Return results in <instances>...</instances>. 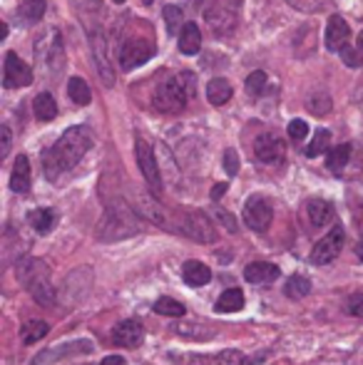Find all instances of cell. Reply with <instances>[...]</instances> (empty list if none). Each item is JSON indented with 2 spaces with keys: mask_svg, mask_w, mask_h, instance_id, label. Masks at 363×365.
<instances>
[{
  "mask_svg": "<svg viewBox=\"0 0 363 365\" xmlns=\"http://www.w3.org/2000/svg\"><path fill=\"white\" fill-rule=\"evenodd\" d=\"M92 147V135L88 127H70V130L63 132L58 142L45 152V159H43V167H45V177L50 182L60 177V174L70 172L85 154L90 152Z\"/></svg>",
  "mask_w": 363,
  "mask_h": 365,
  "instance_id": "obj_1",
  "label": "cell"
},
{
  "mask_svg": "<svg viewBox=\"0 0 363 365\" xmlns=\"http://www.w3.org/2000/svg\"><path fill=\"white\" fill-rule=\"evenodd\" d=\"M15 274H18V281L23 284V289L33 296L35 303L45 308H53L58 303V289L53 286V279H50V269L45 261L35 259V256H23L15 266Z\"/></svg>",
  "mask_w": 363,
  "mask_h": 365,
  "instance_id": "obj_2",
  "label": "cell"
},
{
  "mask_svg": "<svg viewBox=\"0 0 363 365\" xmlns=\"http://www.w3.org/2000/svg\"><path fill=\"white\" fill-rule=\"evenodd\" d=\"M120 65L122 70H135L140 65H145L147 60L155 55V38H152V30L145 20H137L135 30L122 38L120 45Z\"/></svg>",
  "mask_w": 363,
  "mask_h": 365,
  "instance_id": "obj_3",
  "label": "cell"
},
{
  "mask_svg": "<svg viewBox=\"0 0 363 365\" xmlns=\"http://www.w3.org/2000/svg\"><path fill=\"white\" fill-rule=\"evenodd\" d=\"M192 80L194 77L189 73H182L177 77H170V80L160 82L155 90V97H152L155 110L165 112V115H177V112H182L194 92Z\"/></svg>",
  "mask_w": 363,
  "mask_h": 365,
  "instance_id": "obj_4",
  "label": "cell"
},
{
  "mask_svg": "<svg viewBox=\"0 0 363 365\" xmlns=\"http://www.w3.org/2000/svg\"><path fill=\"white\" fill-rule=\"evenodd\" d=\"M137 214L132 212L127 204H115V207H107L105 217H102L100 226H97V236L102 241H117V239H127V236L140 234V221Z\"/></svg>",
  "mask_w": 363,
  "mask_h": 365,
  "instance_id": "obj_5",
  "label": "cell"
},
{
  "mask_svg": "<svg viewBox=\"0 0 363 365\" xmlns=\"http://www.w3.org/2000/svg\"><path fill=\"white\" fill-rule=\"evenodd\" d=\"M242 0H204V20L214 35H229L239 23Z\"/></svg>",
  "mask_w": 363,
  "mask_h": 365,
  "instance_id": "obj_6",
  "label": "cell"
},
{
  "mask_svg": "<svg viewBox=\"0 0 363 365\" xmlns=\"http://www.w3.org/2000/svg\"><path fill=\"white\" fill-rule=\"evenodd\" d=\"M177 234H184L197 244H214L217 241V226L202 212H182L177 217Z\"/></svg>",
  "mask_w": 363,
  "mask_h": 365,
  "instance_id": "obj_7",
  "label": "cell"
},
{
  "mask_svg": "<svg viewBox=\"0 0 363 365\" xmlns=\"http://www.w3.org/2000/svg\"><path fill=\"white\" fill-rule=\"evenodd\" d=\"M344 239H346L344 226H341V224L331 226L329 234L321 236V239L316 241L314 251H311V264H314V266H326V264H331V261L339 259L341 249H344Z\"/></svg>",
  "mask_w": 363,
  "mask_h": 365,
  "instance_id": "obj_8",
  "label": "cell"
},
{
  "mask_svg": "<svg viewBox=\"0 0 363 365\" xmlns=\"http://www.w3.org/2000/svg\"><path fill=\"white\" fill-rule=\"evenodd\" d=\"M135 154H137V164H140V172L145 177V182L150 184L152 192H162V172L160 164H157V157L152 152V147L147 145L142 137L135 140Z\"/></svg>",
  "mask_w": 363,
  "mask_h": 365,
  "instance_id": "obj_9",
  "label": "cell"
},
{
  "mask_svg": "<svg viewBox=\"0 0 363 365\" xmlns=\"http://www.w3.org/2000/svg\"><path fill=\"white\" fill-rule=\"evenodd\" d=\"M242 217H244V224H247L252 231H267L269 226H272L274 209L264 197H252V199H247V204H244Z\"/></svg>",
  "mask_w": 363,
  "mask_h": 365,
  "instance_id": "obj_10",
  "label": "cell"
},
{
  "mask_svg": "<svg viewBox=\"0 0 363 365\" xmlns=\"http://www.w3.org/2000/svg\"><path fill=\"white\" fill-rule=\"evenodd\" d=\"M3 85L8 90H15V87H28L33 85V70L23 63L15 53L5 55V65H3Z\"/></svg>",
  "mask_w": 363,
  "mask_h": 365,
  "instance_id": "obj_11",
  "label": "cell"
},
{
  "mask_svg": "<svg viewBox=\"0 0 363 365\" xmlns=\"http://www.w3.org/2000/svg\"><path fill=\"white\" fill-rule=\"evenodd\" d=\"M90 45H92V55H95L97 63V75L102 77L107 87L115 85V70L110 65V58H107V40L102 30H90Z\"/></svg>",
  "mask_w": 363,
  "mask_h": 365,
  "instance_id": "obj_12",
  "label": "cell"
},
{
  "mask_svg": "<svg viewBox=\"0 0 363 365\" xmlns=\"http://www.w3.org/2000/svg\"><path fill=\"white\" fill-rule=\"evenodd\" d=\"M145 341V326L137 318H125L112 331V343L120 348H140Z\"/></svg>",
  "mask_w": 363,
  "mask_h": 365,
  "instance_id": "obj_13",
  "label": "cell"
},
{
  "mask_svg": "<svg viewBox=\"0 0 363 365\" xmlns=\"http://www.w3.org/2000/svg\"><path fill=\"white\" fill-rule=\"evenodd\" d=\"M254 154H257L259 162L264 164H276L284 159L286 154V145L281 142V137L272 135V132H267V135H259L257 142H254Z\"/></svg>",
  "mask_w": 363,
  "mask_h": 365,
  "instance_id": "obj_14",
  "label": "cell"
},
{
  "mask_svg": "<svg viewBox=\"0 0 363 365\" xmlns=\"http://www.w3.org/2000/svg\"><path fill=\"white\" fill-rule=\"evenodd\" d=\"M324 40H326V48H329L331 53H341L351 40L349 23H346L341 15H331L329 25H326V38Z\"/></svg>",
  "mask_w": 363,
  "mask_h": 365,
  "instance_id": "obj_15",
  "label": "cell"
},
{
  "mask_svg": "<svg viewBox=\"0 0 363 365\" xmlns=\"http://www.w3.org/2000/svg\"><path fill=\"white\" fill-rule=\"evenodd\" d=\"M281 276L279 266L269 264V261H254L244 269V279L252 286H272L276 279Z\"/></svg>",
  "mask_w": 363,
  "mask_h": 365,
  "instance_id": "obj_16",
  "label": "cell"
},
{
  "mask_svg": "<svg viewBox=\"0 0 363 365\" xmlns=\"http://www.w3.org/2000/svg\"><path fill=\"white\" fill-rule=\"evenodd\" d=\"M257 361L252 358H244V353L234 351V348H227V351L217 353V356H194L189 365H252Z\"/></svg>",
  "mask_w": 363,
  "mask_h": 365,
  "instance_id": "obj_17",
  "label": "cell"
},
{
  "mask_svg": "<svg viewBox=\"0 0 363 365\" xmlns=\"http://www.w3.org/2000/svg\"><path fill=\"white\" fill-rule=\"evenodd\" d=\"M306 214H309L311 226H316V229H324V226L331 224L336 217L334 204L326 202V199H311V202L306 204Z\"/></svg>",
  "mask_w": 363,
  "mask_h": 365,
  "instance_id": "obj_18",
  "label": "cell"
},
{
  "mask_svg": "<svg viewBox=\"0 0 363 365\" xmlns=\"http://www.w3.org/2000/svg\"><path fill=\"white\" fill-rule=\"evenodd\" d=\"M90 353L92 351V343L90 341H75V343H68V346H58V348H50V351L40 353V356L33 358L30 365H40V363H50V361H58V358H65L70 353Z\"/></svg>",
  "mask_w": 363,
  "mask_h": 365,
  "instance_id": "obj_19",
  "label": "cell"
},
{
  "mask_svg": "<svg viewBox=\"0 0 363 365\" xmlns=\"http://www.w3.org/2000/svg\"><path fill=\"white\" fill-rule=\"evenodd\" d=\"M10 189L15 194H28L30 192V159L25 154H20L13 164V172H10Z\"/></svg>",
  "mask_w": 363,
  "mask_h": 365,
  "instance_id": "obj_20",
  "label": "cell"
},
{
  "mask_svg": "<svg viewBox=\"0 0 363 365\" xmlns=\"http://www.w3.org/2000/svg\"><path fill=\"white\" fill-rule=\"evenodd\" d=\"M182 281L192 289H199V286H207L212 281V271H209L207 264H199V261H187L182 266Z\"/></svg>",
  "mask_w": 363,
  "mask_h": 365,
  "instance_id": "obj_21",
  "label": "cell"
},
{
  "mask_svg": "<svg viewBox=\"0 0 363 365\" xmlns=\"http://www.w3.org/2000/svg\"><path fill=\"white\" fill-rule=\"evenodd\" d=\"M172 331H175L177 336H182V338H189V341H212V338H214L212 326H207V323H187V321H182V323H175V326H172Z\"/></svg>",
  "mask_w": 363,
  "mask_h": 365,
  "instance_id": "obj_22",
  "label": "cell"
},
{
  "mask_svg": "<svg viewBox=\"0 0 363 365\" xmlns=\"http://www.w3.org/2000/svg\"><path fill=\"white\" fill-rule=\"evenodd\" d=\"M180 50L184 55H197L202 50V33L197 23H184L180 33Z\"/></svg>",
  "mask_w": 363,
  "mask_h": 365,
  "instance_id": "obj_23",
  "label": "cell"
},
{
  "mask_svg": "<svg viewBox=\"0 0 363 365\" xmlns=\"http://www.w3.org/2000/svg\"><path fill=\"white\" fill-rule=\"evenodd\" d=\"M232 85H229L224 77H214V80H209L207 85V100L212 102L214 107H222L227 105L229 100H232Z\"/></svg>",
  "mask_w": 363,
  "mask_h": 365,
  "instance_id": "obj_24",
  "label": "cell"
},
{
  "mask_svg": "<svg viewBox=\"0 0 363 365\" xmlns=\"http://www.w3.org/2000/svg\"><path fill=\"white\" fill-rule=\"evenodd\" d=\"M33 107H35V117H38L40 122H50L58 117V102H55V97L50 95V92H40V95L35 97Z\"/></svg>",
  "mask_w": 363,
  "mask_h": 365,
  "instance_id": "obj_25",
  "label": "cell"
},
{
  "mask_svg": "<svg viewBox=\"0 0 363 365\" xmlns=\"http://www.w3.org/2000/svg\"><path fill=\"white\" fill-rule=\"evenodd\" d=\"M50 331V326L45 321H28L23 328H20V341L25 343V346H33V343H38L40 338H45Z\"/></svg>",
  "mask_w": 363,
  "mask_h": 365,
  "instance_id": "obj_26",
  "label": "cell"
},
{
  "mask_svg": "<svg viewBox=\"0 0 363 365\" xmlns=\"http://www.w3.org/2000/svg\"><path fill=\"white\" fill-rule=\"evenodd\" d=\"M284 293H286V298H291V301H301V298H306L311 293V281L299 274L291 276L284 286Z\"/></svg>",
  "mask_w": 363,
  "mask_h": 365,
  "instance_id": "obj_27",
  "label": "cell"
},
{
  "mask_svg": "<svg viewBox=\"0 0 363 365\" xmlns=\"http://www.w3.org/2000/svg\"><path fill=\"white\" fill-rule=\"evenodd\" d=\"M68 95H70V100L80 107H85L92 102V92H90L88 82H85L83 77H73V80L68 82Z\"/></svg>",
  "mask_w": 363,
  "mask_h": 365,
  "instance_id": "obj_28",
  "label": "cell"
},
{
  "mask_svg": "<svg viewBox=\"0 0 363 365\" xmlns=\"http://www.w3.org/2000/svg\"><path fill=\"white\" fill-rule=\"evenodd\" d=\"M242 308H244V293L239 289H227L217 301V311L222 313H234V311H242Z\"/></svg>",
  "mask_w": 363,
  "mask_h": 365,
  "instance_id": "obj_29",
  "label": "cell"
},
{
  "mask_svg": "<svg viewBox=\"0 0 363 365\" xmlns=\"http://www.w3.org/2000/svg\"><path fill=\"white\" fill-rule=\"evenodd\" d=\"M28 221L38 234H48L55 226V214H53V209H33V212L28 214Z\"/></svg>",
  "mask_w": 363,
  "mask_h": 365,
  "instance_id": "obj_30",
  "label": "cell"
},
{
  "mask_svg": "<svg viewBox=\"0 0 363 365\" xmlns=\"http://www.w3.org/2000/svg\"><path fill=\"white\" fill-rule=\"evenodd\" d=\"M349 159H351V145H339L329 152V157H326V167H329L334 174H339L346 169Z\"/></svg>",
  "mask_w": 363,
  "mask_h": 365,
  "instance_id": "obj_31",
  "label": "cell"
},
{
  "mask_svg": "<svg viewBox=\"0 0 363 365\" xmlns=\"http://www.w3.org/2000/svg\"><path fill=\"white\" fill-rule=\"evenodd\" d=\"M155 313H160V316H172V318H182L184 313H187V308H184V303H180V301H177V298L162 296L160 301L155 303Z\"/></svg>",
  "mask_w": 363,
  "mask_h": 365,
  "instance_id": "obj_32",
  "label": "cell"
},
{
  "mask_svg": "<svg viewBox=\"0 0 363 365\" xmlns=\"http://www.w3.org/2000/svg\"><path fill=\"white\" fill-rule=\"evenodd\" d=\"M341 58H344V63L349 65V68H361L363 65V30L359 33V40H356L354 45H346V48L341 50Z\"/></svg>",
  "mask_w": 363,
  "mask_h": 365,
  "instance_id": "obj_33",
  "label": "cell"
},
{
  "mask_svg": "<svg viewBox=\"0 0 363 365\" xmlns=\"http://www.w3.org/2000/svg\"><path fill=\"white\" fill-rule=\"evenodd\" d=\"M18 13H20V18L28 20V23H38L45 13V0H25Z\"/></svg>",
  "mask_w": 363,
  "mask_h": 365,
  "instance_id": "obj_34",
  "label": "cell"
},
{
  "mask_svg": "<svg viewBox=\"0 0 363 365\" xmlns=\"http://www.w3.org/2000/svg\"><path fill=\"white\" fill-rule=\"evenodd\" d=\"M329 145H331V132L319 130L314 135V140H311V145L306 147V157H319V154H324L329 149Z\"/></svg>",
  "mask_w": 363,
  "mask_h": 365,
  "instance_id": "obj_35",
  "label": "cell"
},
{
  "mask_svg": "<svg viewBox=\"0 0 363 365\" xmlns=\"http://www.w3.org/2000/svg\"><path fill=\"white\" fill-rule=\"evenodd\" d=\"M264 90H267V73L257 70V73H252V75L247 77V92H249V95L259 97Z\"/></svg>",
  "mask_w": 363,
  "mask_h": 365,
  "instance_id": "obj_36",
  "label": "cell"
},
{
  "mask_svg": "<svg viewBox=\"0 0 363 365\" xmlns=\"http://www.w3.org/2000/svg\"><path fill=\"white\" fill-rule=\"evenodd\" d=\"M165 23H167V30L170 33H177L180 30V25H184L182 23V10H180V5H165Z\"/></svg>",
  "mask_w": 363,
  "mask_h": 365,
  "instance_id": "obj_37",
  "label": "cell"
},
{
  "mask_svg": "<svg viewBox=\"0 0 363 365\" xmlns=\"http://www.w3.org/2000/svg\"><path fill=\"white\" fill-rule=\"evenodd\" d=\"M309 110L314 112V115H326V112L331 110V97L324 95V92H321V95H314L309 100Z\"/></svg>",
  "mask_w": 363,
  "mask_h": 365,
  "instance_id": "obj_38",
  "label": "cell"
},
{
  "mask_svg": "<svg viewBox=\"0 0 363 365\" xmlns=\"http://www.w3.org/2000/svg\"><path fill=\"white\" fill-rule=\"evenodd\" d=\"M306 135H309V125H306L304 120H291L289 122V137H291V140L301 142Z\"/></svg>",
  "mask_w": 363,
  "mask_h": 365,
  "instance_id": "obj_39",
  "label": "cell"
},
{
  "mask_svg": "<svg viewBox=\"0 0 363 365\" xmlns=\"http://www.w3.org/2000/svg\"><path fill=\"white\" fill-rule=\"evenodd\" d=\"M224 169H227L229 177H234V174L239 172V154L234 152V149H227V152H224Z\"/></svg>",
  "mask_w": 363,
  "mask_h": 365,
  "instance_id": "obj_40",
  "label": "cell"
},
{
  "mask_svg": "<svg viewBox=\"0 0 363 365\" xmlns=\"http://www.w3.org/2000/svg\"><path fill=\"white\" fill-rule=\"evenodd\" d=\"M346 311L351 316H363V293H354V296L346 298Z\"/></svg>",
  "mask_w": 363,
  "mask_h": 365,
  "instance_id": "obj_41",
  "label": "cell"
},
{
  "mask_svg": "<svg viewBox=\"0 0 363 365\" xmlns=\"http://www.w3.org/2000/svg\"><path fill=\"white\" fill-rule=\"evenodd\" d=\"M217 219H219V224L224 226V229L229 231V234H237V219L232 217V214L227 212V209H217Z\"/></svg>",
  "mask_w": 363,
  "mask_h": 365,
  "instance_id": "obj_42",
  "label": "cell"
},
{
  "mask_svg": "<svg viewBox=\"0 0 363 365\" xmlns=\"http://www.w3.org/2000/svg\"><path fill=\"white\" fill-rule=\"evenodd\" d=\"M0 137H3V147H0V157H8L10 154V145H13V135H10V127L3 125L0 127Z\"/></svg>",
  "mask_w": 363,
  "mask_h": 365,
  "instance_id": "obj_43",
  "label": "cell"
},
{
  "mask_svg": "<svg viewBox=\"0 0 363 365\" xmlns=\"http://www.w3.org/2000/svg\"><path fill=\"white\" fill-rule=\"evenodd\" d=\"M227 189H229V184H227V182L214 184V187H212V199H214V202H219V199H222L224 194H227Z\"/></svg>",
  "mask_w": 363,
  "mask_h": 365,
  "instance_id": "obj_44",
  "label": "cell"
},
{
  "mask_svg": "<svg viewBox=\"0 0 363 365\" xmlns=\"http://www.w3.org/2000/svg\"><path fill=\"white\" fill-rule=\"evenodd\" d=\"M100 365H127V361L122 356H107Z\"/></svg>",
  "mask_w": 363,
  "mask_h": 365,
  "instance_id": "obj_45",
  "label": "cell"
},
{
  "mask_svg": "<svg viewBox=\"0 0 363 365\" xmlns=\"http://www.w3.org/2000/svg\"><path fill=\"white\" fill-rule=\"evenodd\" d=\"M5 35H8V25H0V38H5Z\"/></svg>",
  "mask_w": 363,
  "mask_h": 365,
  "instance_id": "obj_46",
  "label": "cell"
},
{
  "mask_svg": "<svg viewBox=\"0 0 363 365\" xmlns=\"http://www.w3.org/2000/svg\"><path fill=\"white\" fill-rule=\"evenodd\" d=\"M356 254H359V259L363 261V244H359V249H356Z\"/></svg>",
  "mask_w": 363,
  "mask_h": 365,
  "instance_id": "obj_47",
  "label": "cell"
},
{
  "mask_svg": "<svg viewBox=\"0 0 363 365\" xmlns=\"http://www.w3.org/2000/svg\"><path fill=\"white\" fill-rule=\"evenodd\" d=\"M140 3H142V5H152L155 0H140Z\"/></svg>",
  "mask_w": 363,
  "mask_h": 365,
  "instance_id": "obj_48",
  "label": "cell"
},
{
  "mask_svg": "<svg viewBox=\"0 0 363 365\" xmlns=\"http://www.w3.org/2000/svg\"><path fill=\"white\" fill-rule=\"evenodd\" d=\"M112 3H117V5H120V3H125V0H112Z\"/></svg>",
  "mask_w": 363,
  "mask_h": 365,
  "instance_id": "obj_49",
  "label": "cell"
},
{
  "mask_svg": "<svg viewBox=\"0 0 363 365\" xmlns=\"http://www.w3.org/2000/svg\"><path fill=\"white\" fill-rule=\"evenodd\" d=\"M92 3H100V0H92Z\"/></svg>",
  "mask_w": 363,
  "mask_h": 365,
  "instance_id": "obj_50",
  "label": "cell"
}]
</instances>
